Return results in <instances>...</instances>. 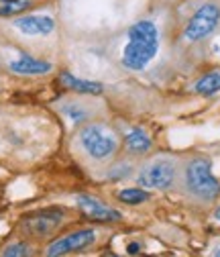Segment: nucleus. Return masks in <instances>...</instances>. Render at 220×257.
<instances>
[{
    "label": "nucleus",
    "instance_id": "nucleus-1",
    "mask_svg": "<svg viewBox=\"0 0 220 257\" xmlns=\"http://www.w3.org/2000/svg\"><path fill=\"white\" fill-rule=\"evenodd\" d=\"M179 192L196 204L208 206L220 200V180L212 172V162L204 155H192L179 164Z\"/></svg>",
    "mask_w": 220,
    "mask_h": 257
},
{
    "label": "nucleus",
    "instance_id": "nucleus-2",
    "mask_svg": "<svg viewBox=\"0 0 220 257\" xmlns=\"http://www.w3.org/2000/svg\"><path fill=\"white\" fill-rule=\"evenodd\" d=\"M161 49V31L151 19L133 23L120 51V66L129 72H145Z\"/></svg>",
    "mask_w": 220,
    "mask_h": 257
},
{
    "label": "nucleus",
    "instance_id": "nucleus-3",
    "mask_svg": "<svg viewBox=\"0 0 220 257\" xmlns=\"http://www.w3.org/2000/svg\"><path fill=\"white\" fill-rule=\"evenodd\" d=\"M179 159L169 153H157L141 164L137 174V184L147 190H171L177 186Z\"/></svg>",
    "mask_w": 220,
    "mask_h": 257
},
{
    "label": "nucleus",
    "instance_id": "nucleus-4",
    "mask_svg": "<svg viewBox=\"0 0 220 257\" xmlns=\"http://www.w3.org/2000/svg\"><path fill=\"white\" fill-rule=\"evenodd\" d=\"M78 143L82 151L94 162H108L118 151V137L104 122H88L78 131Z\"/></svg>",
    "mask_w": 220,
    "mask_h": 257
},
{
    "label": "nucleus",
    "instance_id": "nucleus-5",
    "mask_svg": "<svg viewBox=\"0 0 220 257\" xmlns=\"http://www.w3.org/2000/svg\"><path fill=\"white\" fill-rule=\"evenodd\" d=\"M218 27H220V5L214 3V0H206L185 21L181 39L187 45H198L206 41Z\"/></svg>",
    "mask_w": 220,
    "mask_h": 257
},
{
    "label": "nucleus",
    "instance_id": "nucleus-6",
    "mask_svg": "<svg viewBox=\"0 0 220 257\" xmlns=\"http://www.w3.org/2000/svg\"><path fill=\"white\" fill-rule=\"evenodd\" d=\"M64 218H66V208L51 206V208H43V210L23 216L21 229L29 237L43 239V237H49L53 231H57V227L64 222Z\"/></svg>",
    "mask_w": 220,
    "mask_h": 257
},
{
    "label": "nucleus",
    "instance_id": "nucleus-7",
    "mask_svg": "<svg viewBox=\"0 0 220 257\" xmlns=\"http://www.w3.org/2000/svg\"><path fill=\"white\" fill-rule=\"evenodd\" d=\"M96 239H98L96 229H78V231H72L64 237L55 239L53 243H49V247L45 249V255L59 257V255L78 253V251L90 247L92 243H96Z\"/></svg>",
    "mask_w": 220,
    "mask_h": 257
},
{
    "label": "nucleus",
    "instance_id": "nucleus-8",
    "mask_svg": "<svg viewBox=\"0 0 220 257\" xmlns=\"http://www.w3.org/2000/svg\"><path fill=\"white\" fill-rule=\"evenodd\" d=\"M11 27L25 37H47L55 31V19L49 15H23L13 17Z\"/></svg>",
    "mask_w": 220,
    "mask_h": 257
},
{
    "label": "nucleus",
    "instance_id": "nucleus-9",
    "mask_svg": "<svg viewBox=\"0 0 220 257\" xmlns=\"http://www.w3.org/2000/svg\"><path fill=\"white\" fill-rule=\"evenodd\" d=\"M76 202H78L80 210H82L90 220H96V222H114V220H120V218H122V214H120L116 208L106 206L104 202H100L98 198H94V196L78 194V196H76Z\"/></svg>",
    "mask_w": 220,
    "mask_h": 257
},
{
    "label": "nucleus",
    "instance_id": "nucleus-10",
    "mask_svg": "<svg viewBox=\"0 0 220 257\" xmlns=\"http://www.w3.org/2000/svg\"><path fill=\"white\" fill-rule=\"evenodd\" d=\"M9 70L17 76H43L49 74L53 70V66L45 59H37L29 53H19L15 59H11L9 63Z\"/></svg>",
    "mask_w": 220,
    "mask_h": 257
},
{
    "label": "nucleus",
    "instance_id": "nucleus-11",
    "mask_svg": "<svg viewBox=\"0 0 220 257\" xmlns=\"http://www.w3.org/2000/svg\"><path fill=\"white\" fill-rule=\"evenodd\" d=\"M124 147L131 155H147L153 149V139L151 135L141 126H133L124 135Z\"/></svg>",
    "mask_w": 220,
    "mask_h": 257
},
{
    "label": "nucleus",
    "instance_id": "nucleus-12",
    "mask_svg": "<svg viewBox=\"0 0 220 257\" xmlns=\"http://www.w3.org/2000/svg\"><path fill=\"white\" fill-rule=\"evenodd\" d=\"M59 84L64 86L66 90H72V92H78V94L96 96V94H102V92H104V86H102L100 82L82 80V78H76V76L70 74V72H61V74H59Z\"/></svg>",
    "mask_w": 220,
    "mask_h": 257
},
{
    "label": "nucleus",
    "instance_id": "nucleus-13",
    "mask_svg": "<svg viewBox=\"0 0 220 257\" xmlns=\"http://www.w3.org/2000/svg\"><path fill=\"white\" fill-rule=\"evenodd\" d=\"M190 90L198 96H214L220 92V70H210L206 74H202L192 86Z\"/></svg>",
    "mask_w": 220,
    "mask_h": 257
},
{
    "label": "nucleus",
    "instance_id": "nucleus-14",
    "mask_svg": "<svg viewBox=\"0 0 220 257\" xmlns=\"http://www.w3.org/2000/svg\"><path fill=\"white\" fill-rule=\"evenodd\" d=\"M149 198H151V194L147 188H124L118 192V200L124 204H131V206H139V204L147 202Z\"/></svg>",
    "mask_w": 220,
    "mask_h": 257
},
{
    "label": "nucleus",
    "instance_id": "nucleus-15",
    "mask_svg": "<svg viewBox=\"0 0 220 257\" xmlns=\"http://www.w3.org/2000/svg\"><path fill=\"white\" fill-rule=\"evenodd\" d=\"M31 9V0H0V17H17Z\"/></svg>",
    "mask_w": 220,
    "mask_h": 257
},
{
    "label": "nucleus",
    "instance_id": "nucleus-16",
    "mask_svg": "<svg viewBox=\"0 0 220 257\" xmlns=\"http://www.w3.org/2000/svg\"><path fill=\"white\" fill-rule=\"evenodd\" d=\"M133 174V164L131 162H116L114 166L108 168L106 172V178L108 180H124V178H129Z\"/></svg>",
    "mask_w": 220,
    "mask_h": 257
},
{
    "label": "nucleus",
    "instance_id": "nucleus-17",
    "mask_svg": "<svg viewBox=\"0 0 220 257\" xmlns=\"http://www.w3.org/2000/svg\"><path fill=\"white\" fill-rule=\"evenodd\" d=\"M0 255H5V257H27V255H31V245H27L25 241H15V243H9L3 251H0Z\"/></svg>",
    "mask_w": 220,
    "mask_h": 257
},
{
    "label": "nucleus",
    "instance_id": "nucleus-18",
    "mask_svg": "<svg viewBox=\"0 0 220 257\" xmlns=\"http://www.w3.org/2000/svg\"><path fill=\"white\" fill-rule=\"evenodd\" d=\"M64 112L70 116V120H74V122H84L86 118H88V110L82 106V104H78V102H68V106H64Z\"/></svg>",
    "mask_w": 220,
    "mask_h": 257
},
{
    "label": "nucleus",
    "instance_id": "nucleus-19",
    "mask_svg": "<svg viewBox=\"0 0 220 257\" xmlns=\"http://www.w3.org/2000/svg\"><path fill=\"white\" fill-rule=\"evenodd\" d=\"M141 251H143V245L141 243H129L127 245V253H131V255H137Z\"/></svg>",
    "mask_w": 220,
    "mask_h": 257
},
{
    "label": "nucleus",
    "instance_id": "nucleus-20",
    "mask_svg": "<svg viewBox=\"0 0 220 257\" xmlns=\"http://www.w3.org/2000/svg\"><path fill=\"white\" fill-rule=\"evenodd\" d=\"M214 218L220 222V204H218V206H216V210H214Z\"/></svg>",
    "mask_w": 220,
    "mask_h": 257
},
{
    "label": "nucleus",
    "instance_id": "nucleus-21",
    "mask_svg": "<svg viewBox=\"0 0 220 257\" xmlns=\"http://www.w3.org/2000/svg\"><path fill=\"white\" fill-rule=\"evenodd\" d=\"M212 255H218V257H220V245H218V247H214V249H212Z\"/></svg>",
    "mask_w": 220,
    "mask_h": 257
}]
</instances>
